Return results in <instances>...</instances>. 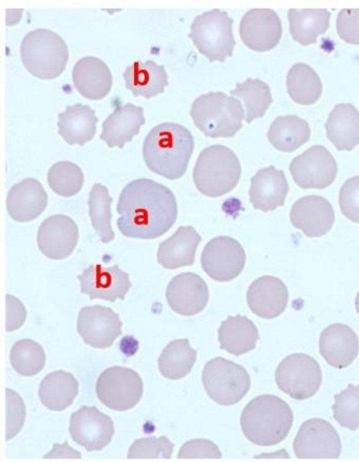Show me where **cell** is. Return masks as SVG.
I'll use <instances>...</instances> for the list:
<instances>
[{
	"label": "cell",
	"instance_id": "cell-47",
	"mask_svg": "<svg viewBox=\"0 0 359 462\" xmlns=\"http://www.w3.org/2000/svg\"><path fill=\"white\" fill-rule=\"evenodd\" d=\"M6 332L20 328L25 321L27 312L22 302L13 295L6 294Z\"/></svg>",
	"mask_w": 359,
	"mask_h": 462
},
{
	"label": "cell",
	"instance_id": "cell-20",
	"mask_svg": "<svg viewBox=\"0 0 359 462\" xmlns=\"http://www.w3.org/2000/svg\"><path fill=\"white\" fill-rule=\"evenodd\" d=\"M292 225L309 238H319L327 233L334 222V211L331 203L318 195H309L297 199L290 212Z\"/></svg>",
	"mask_w": 359,
	"mask_h": 462
},
{
	"label": "cell",
	"instance_id": "cell-29",
	"mask_svg": "<svg viewBox=\"0 0 359 462\" xmlns=\"http://www.w3.org/2000/svg\"><path fill=\"white\" fill-rule=\"evenodd\" d=\"M126 87L134 96L149 99L164 92L168 85V74L163 65L148 60H140L128 65L123 72Z\"/></svg>",
	"mask_w": 359,
	"mask_h": 462
},
{
	"label": "cell",
	"instance_id": "cell-37",
	"mask_svg": "<svg viewBox=\"0 0 359 462\" xmlns=\"http://www.w3.org/2000/svg\"><path fill=\"white\" fill-rule=\"evenodd\" d=\"M231 95L242 101L245 108V121L264 116L273 102L270 87L259 79L248 78L243 83H237L235 89L230 90Z\"/></svg>",
	"mask_w": 359,
	"mask_h": 462
},
{
	"label": "cell",
	"instance_id": "cell-14",
	"mask_svg": "<svg viewBox=\"0 0 359 462\" xmlns=\"http://www.w3.org/2000/svg\"><path fill=\"white\" fill-rule=\"evenodd\" d=\"M69 433L72 440L88 451H100L111 442L114 422L95 407L82 406L72 414Z\"/></svg>",
	"mask_w": 359,
	"mask_h": 462
},
{
	"label": "cell",
	"instance_id": "cell-41",
	"mask_svg": "<svg viewBox=\"0 0 359 462\" xmlns=\"http://www.w3.org/2000/svg\"><path fill=\"white\" fill-rule=\"evenodd\" d=\"M333 417L342 426L351 430L359 428V385L348 384L334 395Z\"/></svg>",
	"mask_w": 359,
	"mask_h": 462
},
{
	"label": "cell",
	"instance_id": "cell-26",
	"mask_svg": "<svg viewBox=\"0 0 359 462\" xmlns=\"http://www.w3.org/2000/svg\"><path fill=\"white\" fill-rule=\"evenodd\" d=\"M145 123L142 107L130 102L118 106L102 123V132L100 138L112 148L122 149L126 142H130L137 135L140 127Z\"/></svg>",
	"mask_w": 359,
	"mask_h": 462
},
{
	"label": "cell",
	"instance_id": "cell-13",
	"mask_svg": "<svg viewBox=\"0 0 359 462\" xmlns=\"http://www.w3.org/2000/svg\"><path fill=\"white\" fill-rule=\"evenodd\" d=\"M341 449L337 430L328 421L318 418L305 421L293 441L298 458H338Z\"/></svg>",
	"mask_w": 359,
	"mask_h": 462
},
{
	"label": "cell",
	"instance_id": "cell-9",
	"mask_svg": "<svg viewBox=\"0 0 359 462\" xmlns=\"http://www.w3.org/2000/svg\"><path fill=\"white\" fill-rule=\"evenodd\" d=\"M322 379L318 362L313 357L302 353L285 357L275 372L278 388L298 400L313 396L320 388Z\"/></svg>",
	"mask_w": 359,
	"mask_h": 462
},
{
	"label": "cell",
	"instance_id": "cell-21",
	"mask_svg": "<svg viewBox=\"0 0 359 462\" xmlns=\"http://www.w3.org/2000/svg\"><path fill=\"white\" fill-rule=\"evenodd\" d=\"M319 351L330 366L342 369L350 365L359 352V339L348 325L333 323L327 326L319 338Z\"/></svg>",
	"mask_w": 359,
	"mask_h": 462
},
{
	"label": "cell",
	"instance_id": "cell-46",
	"mask_svg": "<svg viewBox=\"0 0 359 462\" xmlns=\"http://www.w3.org/2000/svg\"><path fill=\"white\" fill-rule=\"evenodd\" d=\"M219 447L206 439H194L186 442L180 449L178 458H221Z\"/></svg>",
	"mask_w": 359,
	"mask_h": 462
},
{
	"label": "cell",
	"instance_id": "cell-44",
	"mask_svg": "<svg viewBox=\"0 0 359 462\" xmlns=\"http://www.w3.org/2000/svg\"><path fill=\"white\" fill-rule=\"evenodd\" d=\"M342 214L349 220L359 223V175L348 178L339 193Z\"/></svg>",
	"mask_w": 359,
	"mask_h": 462
},
{
	"label": "cell",
	"instance_id": "cell-7",
	"mask_svg": "<svg viewBox=\"0 0 359 462\" xmlns=\"http://www.w3.org/2000/svg\"><path fill=\"white\" fill-rule=\"evenodd\" d=\"M233 22L226 11L214 8L194 18L188 36L210 61L224 62L232 55L236 45Z\"/></svg>",
	"mask_w": 359,
	"mask_h": 462
},
{
	"label": "cell",
	"instance_id": "cell-4",
	"mask_svg": "<svg viewBox=\"0 0 359 462\" xmlns=\"http://www.w3.org/2000/svg\"><path fill=\"white\" fill-rule=\"evenodd\" d=\"M241 166L234 152L221 144L203 149L193 171L194 183L199 192L217 198L232 191L238 184Z\"/></svg>",
	"mask_w": 359,
	"mask_h": 462
},
{
	"label": "cell",
	"instance_id": "cell-23",
	"mask_svg": "<svg viewBox=\"0 0 359 462\" xmlns=\"http://www.w3.org/2000/svg\"><path fill=\"white\" fill-rule=\"evenodd\" d=\"M288 191L284 172L270 165L259 170L252 177L250 201L256 210L272 211L284 205Z\"/></svg>",
	"mask_w": 359,
	"mask_h": 462
},
{
	"label": "cell",
	"instance_id": "cell-25",
	"mask_svg": "<svg viewBox=\"0 0 359 462\" xmlns=\"http://www.w3.org/2000/svg\"><path fill=\"white\" fill-rule=\"evenodd\" d=\"M72 81L82 96L93 100L106 97L112 87V76L108 66L93 56L76 62L72 70Z\"/></svg>",
	"mask_w": 359,
	"mask_h": 462
},
{
	"label": "cell",
	"instance_id": "cell-34",
	"mask_svg": "<svg viewBox=\"0 0 359 462\" xmlns=\"http://www.w3.org/2000/svg\"><path fill=\"white\" fill-rule=\"evenodd\" d=\"M311 136L309 123L295 115L277 117L270 125L267 137L277 150L292 152L305 144Z\"/></svg>",
	"mask_w": 359,
	"mask_h": 462
},
{
	"label": "cell",
	"instance_id": "cell-31",
	"mask_svg": "<svg viewBox=\"0 0 359 462\" xmlns=\"http://www.w3.org/2000/svg\"><path fill=\"white\" fill-rule=\"evenodd\" d=\"M259 339L257 327L245 315H229L218 329L220 349L236 356L253 350Z\"/></svg>",
	"mask_w": 359,
	"mask_h": 462
},
{
	"label": "cell",
	"instance_id": "cell-35",
	"mask_svg": "<svg viewBox=\"0 0 359 462\" xmlns=\"http://www.w3.org/2000/svg\"><path fill=\"white\" fill-rule=\"evenodd\" d=\"M197 352L187 339L170 341L163 349L158 360L161 374L168 379L177 380L187 375L196 362Z\"/></svg>",
	"mask_w": 359,
	"mask_h": 462
},
{
	"label": "cell",
	"instance_id": "cell-39",
	"mask_svg": "<svg viewBox=\"0 0 359 462\" xmlns=\"http://www.w3.org/2000/svg\"><path fill=\"white\" fill-rule=\"evenodd\" d=\"M10 360L13 368L25 376H34L44 367L46 353L36 341L25 339L15 342L10 351Z\"/></svg>",
	"mask_w": 359,
	"mask_h": 462
},
{
	"label": "cell",
	"instance_id": "cell-27",
	"mask_svg": "<svg viewBox=\"0 0 359 462\" xmlns=\"http://www.w3.org/2000/svg\"><path fill=\"white\" fill-rule=\"evenodd\" d=\"M201 239L191 226H180L170 237L159 244L158 262L168 269L191 266Z\"/></svg>",
	"mask_w": 359,
	"mask_h": 462
},
{
	"label": "cell",
	"instance_id": "cell-33",
	"mask_svg": "<svg viewBox=\"0 0 359 462\" xmlns=\"http://www.w3.org/2000/svg\"><path fill=\"white\" fill-rule=\"evenodd\" d=\"M330 15L325 8H291L287 13L290 32L302 46L314 43L328 29Z\"/></svg>",
	"mask_w": 359,
	"mask_h": 462
},
{
	"label": "cell",
	"instance_id": "cell-18",
	"mask_svg": "<svg viewBox=\"0 0 359 462\" xmlns=\"http://www.w3.org/2000/svg\"><path fill=\"white\" fill-rule=\"evenodd\" d=\"M79 239V229L74 221L64 215H54L46 219L37 233V244L46 257L63 259L74 251Z\"/></svg>",
	"mask_w": 359,
	"mask_h": 462
},
{
	"label": "cell",
	"instance_id": "cell-38",
	"mask_svg": "<svg viewBox=\"0 0 359 462\" xmlns=\"http://www.w3.org/2000/svg\"><path fill=\"white\" fill-rule=\"evenodd\" d=\"M112 201L105 186L100 183L93 185L88 201L89 215L92 226L104 243L114 240L115 236L111 226L110 205Z\"/></svg>",
	"mask_w": 359,
	"mask_h": 462
},
{
	"label": "cell",
	"instance_id": "cell-5",
	"mask_svg": "<svg viewBox=\"0 0 359 462\" xmlns=\"http://www.w3.org/2000/svg\"><path fill=\"white\" fill-rule=\"evenodd\" d=\"M190 115L207 137H233L243 126L244 111L239 100L222 92H210L193 102Z\"/></svg>",
	"mask_w": 359,
	"mask_h": 462
},
{
	"label": "cell",
	"instance_id": "cell-17",
	"mask_svg": "<svg viewBox=\"0 0 359 462\" xmlns=\"http://www.w3.org/2000/svg\"><path fill=\"white\" fill-rule=\"evenodd\" d=\"M239 31L246 46L257 52H265L278 43L282 35V25L273 10L252 8L242 18Z\"/></svg>",
	"mask_w": 359,
	"mask_h": 462
},
{
	"label": "cell",
	"instance_id": "cell-49",
	"mask_svg": "<svg viewBox=\"0 0 359 462\" xmlns=\"http://www.w3.org/2000/svg\"><path fill=\"white\" fill-rule=\"evenodd\" d=\"M355 307L356 312L359 315V292L357 293L355 299Z\"/></svg>",
	"mask_w": 359,
	"mask_h": 462
},
{
	"label": "cell",
	"instance_id": "cell-16",
	"mask_svg": "<svg viewBox=\"0 0 359 462\" xmlns=\"http://www.w3.org/2000/svg\"><path fill=\"white\" fill-rule=\"evenodd\" d=\"M81 292L88 294L90 299H101L110 302L123 300L132 286L129 274L122 271L117 264L104 267L102 264H91L81 275Z\"/></svg>",
	"mask_w": 359,
	"mask_h": 462
},
{
	"label": "cell",
	"instance_id": "cell-15",
	"mask_svg": "<svg viewBox=\"0 0 359 462\" xmlns=\"http://www.w3.org/2000/svg\"><path fill=\"white\" fill-rule=\"evenodd\" d=\"M122 325L118 315L111 308L99 305L85 306L79 313L77 332L86 344L106 348L122 334Z\"/></svg>",
	"mask_w": 359,
	"mask_h": 462
},
{
	"label": "cell",
	"instance_id": "cell-42",
	"mask_svg": "<svg viewBox=\"0 0 359 462\" xmlns=\"http://www.w3.org/2000/svg\"><path fill=\"white\" fill-rule=\"evenodd\" d=\"M174 447V444L164 435L138 438L130 447L127 458L169 459Z\"/></svg>",
	"mask_w": 359,
	"mask_h": 462
},
{
	"label": "cell",
	"instance_id": "cell-48",
	"mask_svg": "<svg viewBox=\"0 0 359 462\" xmlns=\"http://www.w3.org/2000/svg\"><path fill=\"white\" fill-rule=\"evenodd\" d=\"M43 458H81V453L76 451L68 445L65 441L64 444H54L53 449L44 455Z\"/></svg>",
	"mask_w": 359,
	"mask_h": 462
},
{
	"label": "cell",
	"instance_id": "cell-45",
	"mask_svg": "<svg viewBox=\"0 0 359 462\" xmlns=\"http://www.w3.org/2000/svg\"><path fill=\"white\" fill-rule=\"evenodd\" d=\"M337 32L345 42L359 44V8H344L337 18Z\"/></svg>",
	"mask_w": 359,
	"mask_h": 462
},
{
	"label": "cell",
	"instance_id": "cell-8",
	"mask_svg": "<svg viewBox=\"0 0 359 462\" xmlns=\"http://www.w3.org/2000/svg\"><path fill=\"white\" fill-rule=\"evenodd\" d=\"M202 382L208 397L224 406L238 403L250 388V378L247 370L242 365L222 357L214 358L205 364Z\"/></svg>",
	"mask_w": 359,
	"mask_h": 462
},
{
	"label": "cell",
	"instance_id": "cell-6",
	"mask_svg": "<svg viewBox=\"0 0 359 462\" xmlns=\"http://www.w3.org/2000/svg\"><path fill=\"white\" fill-rule=\"evenodd\" d=\"M20 56L27 70L33 76L50 80L65 70L69 59L67 46L63 39L47 29L29 32L20 45Z\"/></svg>",
	"mask_w": 359,
	"mask_h": 462
},
{
	"label": "cell",
	"instance_id": "cell-22",
	"mask_svg": "<svg viewBox=\"0 0 359 462\" xmlns=\"http://www.w3.org/2000/svg\"><path fill=\"white\" fill-rule=\"evenodd\" d=\"M247 303L256 315L272 319L280 315L285 309L289 299L286 285L279 278L264 276L257 278L250 285Z\"/></svg>",
	"mask_w": 359,
	"mask_h": 462
},
{
	"label": "cell",
	"instance_id": "cell-1",
	"mask_svg": "<svg viewBox=\"0 0 359 462\" xmlns=\"http://www.w3.org/2000/svg\"><path fill=\"white\" fill-rule=\"evenodd\" d=\"M116 210L120 232L128 238L142 239L163 236L175 224L178 212L172 191L146 178L133 180L123 188Z\"/></svg>",
	"mask_w": 359,
	"mask_h": 462
},
{
	"label": "cell",
	"instance_id": "cell-24",
	"mask_svg": "<svg viewBox=\"0 0 359 462\" xmlns=\"http://www.w3.org/2000/svg\"><path fill=\"white\" fill-rule=\"evenodd\" d=\"M47 203L48 195L43 186L31 177L13 185L6 198L8 214L20 222L37 218L45 210Z\"/></svg>",
	"mask_w": 359,
	"mask_h": 462
},
{
	"label": "cell",
	"instance_id": "cell-12",
	"mask_svg": "<svg viewBox=\"0 0 359 462\" xmlns=\"http://www.w3.org/2000/svg\"><path fill=\"white\" fill-rule=\"evenodd\" d=\"M246 260L241 243L229 236H217L204 247L201 262L204 271L213 280L228 282L243 271Z\"/></svg>",
	"mask_w": 359,
	"mask_h": 462
},
{
	"label": "cell",
	"instance_id": "cell-40",
	"mask_svg": "<svg viewBox=\"0 0 359 462\" xmlns=\"http://www.w3.org/2000/svg\"><path fill=\"white\" fill-rule=\"evenodd\" d=\"M48 183L57 194L69 197L81 189L84 176L81 169L75 163L63 161L53 164L47 175Z\"/></svg>",
	"mask_w": 359,
	"mask_h": 462
},
{
	"label": "cell",
	"instance_id": "cell-10",
	"mask_svg": "<svg viewBox=\"0 0 359 462\" xmlns=\"http://www.w3.org/2000/svg\"><path fill=\"white\" fill-rule=\"evenodd\" d=\"M96 393L108 408L127 411L134 407L143 394V382L133 369L121 366L105 369L97 378Z\"/></svg>",
	"mask_w": 359,
	"mask_h": 462
},
{
	"label": "cell",
	"instance_id": "cell-30",
	"mask_svg": "<svg viewBox=\"0 0 359 462\" xmlns=\"http://www.w3.org/2000/svg\"><path fill=\"white\" fill-rule=\"evenodd\" d=\"M58 133L69 145H83L91 140L96 132L98 118L88 105L67 106L58 114Z\"/></svg>",
	"mask_w": 359,
	"mask_h": 462
},
{
	"label": "cell",
	"instance_id": "cell-32",
	"mask_svg": "<svg viewBox=\"0 0 359 462\" xmlns=\"http://www.w3.org/2000/svg\"><path fill=\"white\" fill-rule=\"evenodd\" d=\"M79 392V383L72 374L57 370L41 381L39 396L49 410L60 412L71 405Z\"/></svg>",
	"mask_w": 359,
	"mask_h": 462
},
{
	"label": "cell",
	"instance_id": "cell-2",
	"mask_svg": "<svg viewBox=\"0 0 359 462\" xmlns=\"http://www.w3.org/2000/svg\"><path fill=\"white\" fill-rule=\"evenodd\" d=\"M194 147V137L188 129L165 122L153 128L146 136L143 158L151 171L174 180L185 173Z\"/></svg>",
	"mask_w": 359,
	"mask_h": 462
},
{
	"label": "cell",
	"instance_id": "cell-3",
	"mask_svg": "<svg viewBox=\"0 0 359 462\" xmlns=\"http://www.w3.org/2000/svg\"><path fill=\"white\" fill-rule=\"evenodd\" d=\"M293 419L292 411L286 402L278 396L264 394L245 405L240 424L250 442L259 446H272L285 439Z\"/></svg>",
	"mask_w": 359,
	"mask_h": 462
},
{
	"label": "cell",
	"instance_id": "cell-43",
	"mask_svg": "<svg viewBox=\"0 0 359 462\" xmlns=\"http://www.w3.org/2000/svg\"><path fill=\"white\" fill-rule=\"evenodd\" d=\"M6 395V437L8 441L14 437L22 429L26 416V407L19 394L8 388Z\"/></svg>",
	"mask_w": 359,
	"mask_h": 462
},
{
	"label": "cell",
	"instance_id": "cell-11",
	"mask_svg": "<svg viewBox=\"0 0 359 462\" xmlns=\"http://www.w3.org/2000/svg\"><path fill=\"white\" fill-rule=\"evenodd\" d=\"M289 170L300 188L323 189L334 182L337 164L327 149L316 144L294 158Z\"/></svg>",
	"mask_w": 359,
	"mask_h": 462
},
{
	"label": "cell",
	"instance_id": "cell-19",
	"mask_svg": "<svg viewBox=\"0 0 359 462\" xmlns=\"http://www.w3.org/2000/svg\"><path fill=\"white\" fill-rule=\"evenodd\" d=\"M165 297L172 310L181 315L191 316L206 306L209 290L198 275L185 272L172 278L168 284Z\"/></svg>",
	"mask_w": 359,
	"mask_h": 462
},
{
	"label": "cell",
	"instance_id": "cell-28",
	"mask_svg": "<svg viewBox=\"0 0 359 462\" xmlns=\"http://www.w3.org/2000/svg\"><path fill=\"white\" fill-rule=\"evenodd\" d=\"M325 129L337 150L351 151L359 144V111L352 104H337L329 114Z\"/></svg>",
	"mask_w": 359,
	"mask_h": 462
},
{
	"label": "cell",
	"instance_id": "cell-36",
	"mask_svg": "<svg viewBox=\"0 0 359 462\" xmlns=\"http://www.w3.org/2000/svg\"><path fill=\"white\" fill-rule=\"evenodd\" d=\"M287 93L296 103L310 105L320 97L323 84L314 69L304 63H297L289 70L286 77Z\"/></svg>",
	"mask_w": 359,
	"mask_h": 462
}]
</instances>
